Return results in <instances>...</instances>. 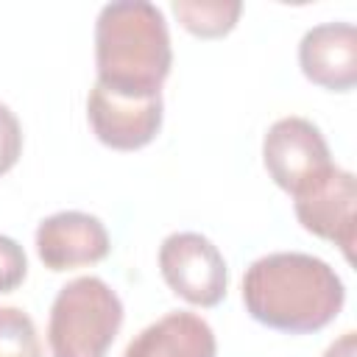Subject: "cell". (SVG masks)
I'll return each mask as SVG.
<instances>
[{"label": "cell", "mask_w": 357, "mask_h": 357, "mask_svg": "<svg viewBox=\"0 0 357 357\" xmlns=\"http://www.w3.org/2000/svg\"><path fill=\"white\" fill-rule=\"evenodd\" d=\"M162 95H123L103 84H92L86 117L95 137L114 151L145 148L162 128Z\"/></svg>", "instance_id": "obj_6"}, {"label": "cell", "mask_w": 357, "mask_h": 357, "mask_svg": "<svg viewBox=\"0 0 357 357\" xmlns=\"http://www.w3.org/2000/svg\"><path fill=\"white\" fill-rule=\"evenodd\" d=\"M301 73L332 92H349L357 84V31L351 22L312 25L298 42Z\"/></svg>", "instance_id": "obj_9"}, {"label": "cell", "mask_w": 357, "mask_h": 357, "mask_svg": "<svg viewBox=\"0 0 357 357\" xmlns=\"http://www.w3.org/2000/svg\"><path fill=\"white\" fill-rule=\"evenodd\" d=\"M159 271L167 287L195 307H215L229 287L226 259L198 231H173L159 245Z\"/></svg>", "instance_id": "obj_5"}, {"label": "cell", "mask_w": 357, "mask_h": 357, "mask_svg": "<svg viewBox=\"0 0 357 357\" xmlns=\"http://www.w3.org/2000/svg\"><path fill=\"white\" fill-rule=\"evenodd\" d=\"M22 153V126L17 114L0 103V176L8 173Z\"/></svg>", "instance_id": "obj_14"}, {"label": "cell", "mask_w": 357, "mask_h": 357, "mask_svg": "<svg viewBox=\"0 0 357 357\" xmlns=\"http://www.w3.org/2000/svg\"><path fill=\"white\" fill-rule=\"evenodd\" d=\"M173 47L167 20L148 0L106 3L95 20L98 84L123 95H162Z\"/></svg>", "instance_id": "obj_2"}, {"label": "cell", "mask_w": 357, "mask_h": 357, "mask_svg": "<svg viewBox=\"0 0 357 357\" xmlns=\"http://www.w3.org/2000/svg\"><path fill=\"white\" fill-rule=\"evenodd\" d=\"M109 231L100 218L64 209L45 218L36 229V254L50 271L95 265L109 254Z\"/></svg>", "instance_id": "obj_8"}, {"label": "cell", "mask_w": 357, "mask_h": 357, "mask_svg": "<svg viewBox=\"0 0 357 357\" xmlns=\"http://www.w3.org/2000/svg\"><path fill=\"white\" fill-rule=\"evenodd\" d=\"M28 273V259L14 237L0 234V293H11L22 284Z\"/></svg>", "instance_id": "obj_13"}, {"label": "cell", "mask_w": 357, "mask_h": 357, "mask_svg": "<svg viewBox=\"0 0 357 357\" xmlns=\"http://www.w3.org/2000/svg\"><path fill=\"white\" fill-rule=\"evenodd\" d=\"M120 326V296L98 276H78L53 298L47 343L53 357H106Z\"/></svg>", "instance_id": "obj_3"}, {"label": "cell", "mask_w": 357, "mask_h": 357, "mask_svg": "<svg viewBox=\"0 0 357 357\" xmlns=\"http://www.w3.org/2000/svg\"><path fill=\"white\" fill-rule=\"evenodd\" d=\"M262 162L268 176L293 198L335 167L321 128L296 114L282 117L268 128L262 139Z\"/></svg>", "instance_id": "obj_4"}, {"label": "cell", "mask_w": 357, "mask_h": 357, "mask_svg": "<svg viewBox=\"0 0 357 357\" xmlns=\"http://www.w3.org/2000/svg\"><path fill=\"white\" fill-rule=\"evenodd\" d=\"M298 223L321 240L335 243L351 262L357 237V181L337 165L293 198Z\"/></svg>", "instance_id": "obj_7"}, {"label": "cell", "mask_w": 357, "mask_h": 357, "mask_svg": "<svg viewBox=\"0 0 357 357\" xmlns=\"http://www.w3.org/2000/svg\"><path fill=\"white\" fill-rule=\"evenodd\" d=\"M218 340L212 326L195 312H167L145 326L126 346L123 357H215Z\"/></svg>", "instance_id": "obj_10"}, {"label": "cell", "mask_w": 357, "mask_h": 357, "mask_svg": "<svg viewBox=\"0 0 357 357\" xmlns=\"http://www.w3.org/2000/svg\"><path fill=\"white\" fill-rule=\"evenodd\" d=\"M0 357H42L36 324L20 307H0Z\"/></svg>", "instance_id": "obj_12"}, {"label": "cell", "mask_w": 357, "mask_h": 357, "mask_svg": "<svg viewBox=\"0 0 357 357\" xmlns=\"http://www.w3.org/2000/svg\"><path fill=\"white\" fill-rule=\"evenodd\" d=\"M346 287L335 268L301 251H276L254 259L243 276L248 315L276 332L307 335L337 318Z\"/></svg>", "instance_id": "obj_1"}, {"label": "cell", "mask_w": 357, "mask_h": 357, "mask_svg": "<svg viewBox=\"0 0 357 357\" xmlns=\"http://www.w3.org/2000/svg\"><path fill=\"white\" fill-rule=\"evenodd\" d=\"M321 357H357V332H343L335 343L326 346V351Z\"/></svg>", "instance_id": "obj_15"}, {"label": "cell", "mask_w": 357, "mask_h": 357, "mask_svg": "<svg viewBox=\"0 0 357 357\" xmlns=\"http://www.w3.org/2000/svg\"><path fill=\"white\" fill-rule=\"evenodd\" d=\"M173 14L190 33L204 39H218L237 25L243 14V3L240 0H176Z\"/></svg>", "instance_id": "obj_11"}]
</instances>
